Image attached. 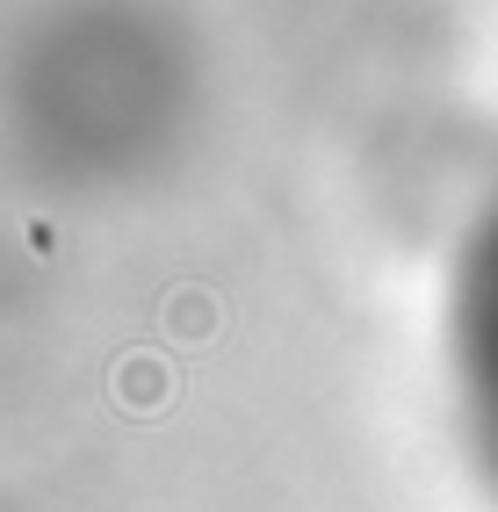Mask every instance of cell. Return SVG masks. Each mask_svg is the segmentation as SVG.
<instances>
[{
    "mask_svg": "<svg viewBox=\"0 0 498 512\" xmlns=\"http://www.w3.org/2000/svg\"><path fill=\"white\" fill-rule=\"evenodd\" d=\"M448 368L462 397V426L470 448L498 491V188L484 202V217L470 224V246L455 260L448 289Z\"/></svg>",
    "mask_w": 498,
    "mask_h": 512,
    "instance_id": "1",
    "label": "cell"
}]
</instances>
